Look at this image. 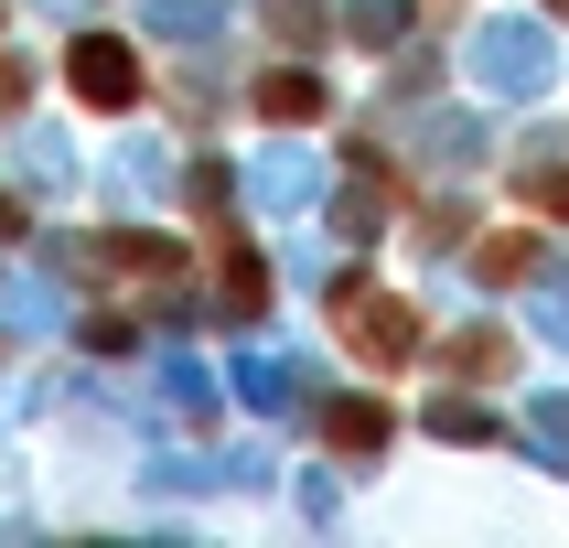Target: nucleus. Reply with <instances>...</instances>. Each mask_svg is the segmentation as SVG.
<instances>
[{
  "label": "nucleus",
  "mask_w": 569,
  "mask_h": 548,
  "mask_svg": "<svg viewBox=\"0 0 569 548\" xmlns=\"http://www.w3.org/2000/svg\"><path fill=\"white\" fill-rule=\"evenodd\" d=\"M258 119H280V129L322 119V76H312V64H280V76L258 87Z\"/></svg>",
  "instance_id": "3"
},
{
  "label": "nucleus",
  "mask_w": 569,
  "mask_h": 548,
  "mask_svg": "<svg viewBox=\"0 0 569 548\" xmlns=\"http://www.w3.org/2000/svg\"><path fill=\"white\" fill-rule=\"evenodd\" d=\"M548 11H559V22H569V0H548Z\"/></svg>",
  "instance_id": "9"
},
{
  "label": "nucleus",
  "mask_w": 569,
  "mask_h": 548,
  "mask_svg": "<svg viewBox=\"0 0 569 548\" xmlns=\"http://www.w3.org/2000/svg\"><path fill=\"white\" fill-rule=\"evenodd\" d=\"M333 312H345V345L366 355V366H409V355H419V312H409V301H387V290L345 280Z\"/></svg>",
  "instance_id": "1"
},
{
  "label": "nucleus",
  "mask_w": 569,
  "mask_h": 548,
  "mask_svg": "<svg viewBox=\"0 0 569 548\" xmlns=\"http://www.w3.org/2000/svg\"><path fill=\"white\" fill-rule=\"evenodd\" d=\"M527 193H538L548 216H569V172H538V183H527Z\"/></svg>",
  "instance_id": "6"
},
{
  "label": "nucleus",
  "mask_w": 569,
  "mask_h": 548,
  "mask_svg": "<svg viewBox=\"0 0 569 548\" xmlns=\"http://www.w3.org/2000/svg\"><path fill=\"white\" fill-rule=\"evenodd\" d=\"M64 76H76L87 108H140V97H151V76H140V54H129L119 32H87V43L64 54Z\"/></svg>",
  "instance_id": "2"
},
{
  "label": "nucleus",
  "mask_w": 569,
  "mask_h": 548,
  "mask_svg": "<svg viewBox=\"0 0 569 548\" xmlns=\"http://www.w3.org/2000/svg\"><path fill=\"white\" fill-rule=\"evenodd\" d=\"M0 237H22V205H11V193H0Z\"/></svg>",
  "instance_id": "8"
},
{
  "label": "nucleus",
  "mask_w": 569,
  "mask_h": 548,
  "mask_svg": "<svg viewBox=\"0 0 569 548\" xmlns=\"http://www.w3.org/2000/svg\"><path fill=\"white\" fill-rule=\"evenodd\" d=\"M538 269V237H483V280H527Z\"/></svg>",
  "instance_id": "5"
},
{
  "label": "nucleus",
  "mask_w": 569,
  "mask_h": 548,
  "mask_svg": "<svg viewBox=\"0 0 569 548\" xmlns=\"http://www.w3.org/2000/svg\"><path fill=\"white\" fill-rule=\"evenodd\" d=\"M322 441L345 451V462H366V451L387 441V409H366V398H333V409H322Z\"/></svg>",
  "instance_id": "4"
},
{
  "label": "nucleus",
  "mask_w": 569,
  "mask_h": 548,
  "mask_svg": "<svg viewBox=\"0 0 569 548\" xmlns=\"http://www.w3.org/2000/svg\"><path fill=\"white\" fill-rule=\"evenodd\" d=\"M11 108H22V76H11V64H0V119H11Z\"/></svg>",
  "instance_id": "7"
}]
</instances>
